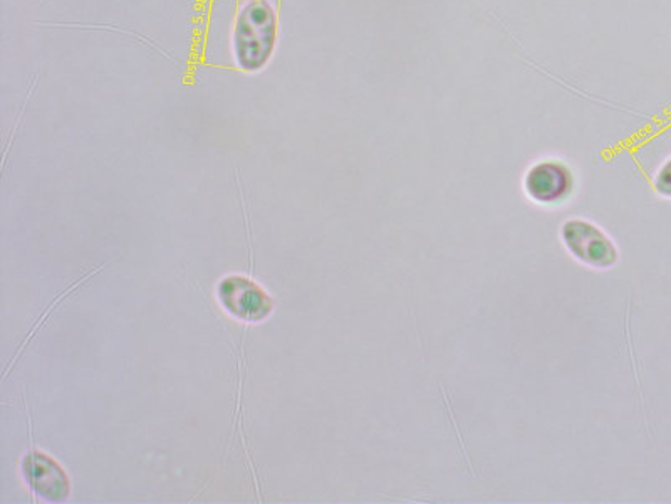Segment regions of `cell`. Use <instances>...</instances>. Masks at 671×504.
<instances>
[{
  "label": "cell",
  "instance_id": "3",
  "mask_svg": "<svg viewBox=\"0 0 671 504\" xmlns=\"http://www.w3.org/2000/svg\"><path fill=\"white\" fill-rule=\"evenodd\" d=\"M221 298L231 314L244 320H259L271 311V303L264 291L249 281H225Z\"/></svg>",
  "mask_w": 671,
  "mask_h": 504
},
{
  "label": "cell",
  "instance_id": "4",
  "mask_svg": "<svg viewBox=\"0 0 671 504\" xmlns=\"http://www.w3.org/2000/svg\"><path fill=\"white\" fill-rule=\"evenodd\" d=\"M27 479L39 496L46 500H64L67 494V479L63 471L42 454L27 457Z\"/></svg>",
  "mask_w": 671,
  "mask_h": 504
},
{
  "label": "cell",
  "instance_id": "1",
  "mask_svg": "<svg viewBox=\"0 0 671 504\" xmlns=\"http://www.w3.org/2000/svg\"><path fill=\"white\" fill-rule=\"evenodd\" d=\"M566 247L574 258L595 268H608L613 265L617 253L608 237L584 222H569L564 225Z\"/></svg>",
  "mask_w": 671,
  "mask_h": 504
},
{
  "label": "cell",
  "instance_id": "2",
  "mask_svg": "<svg viewBox=\"0 0 671 504\" xmlns=\"http://www.w3.org/2000/svg\"><path fill=\"white\" fill-rule=\"evenodd\" d=\"M571 173L559 163H539L529 172L525 188L529 196L539 204H558L571 190Z\"/></svg>",
  "mask_w": 671,
  "mask_h": 504
}]
</instances>
